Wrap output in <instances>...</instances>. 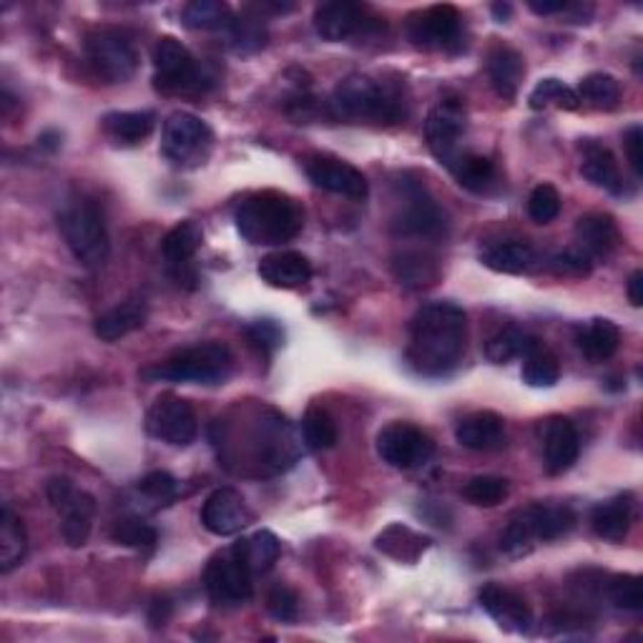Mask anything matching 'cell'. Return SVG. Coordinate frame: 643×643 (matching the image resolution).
<instances>
[{
  "mask_svg": "<svg viewBox=\"0 0 643 643\" xmlns=\"http://www.w3.org/2000/svg\"><path fill=\"white\" fill-rule=\"evenodd\" d=\"M237 231L255 247H277L292 241L304 227L300 204L287 194L265 189L251 191L235 209Z\"/></svg>",
  "mask_w": 643,
  "mask_h": 643,
  "instance_id": "obj_3",
  "label": "cell"
},
{
  "mask_svg": "<svg viewBox=\"0 0 643 643\" xmlns=\"http://www.w3.org/2000/svg\"><path fill=\"white\" fill-rule=\"evenodd\" d=\"M377 551L385 553L390 558H395V561H403V563H415L417 558H421L427 546H431V538H425L421 533H415V530H409L407 526H390L382 530L375 540Z\"/></svg>",
  "mask_w": 643,
  "mask_h": 643,
  "instance_id": "obj_34",
  "label": "cell"
},
{
  "mask_svg": "<svg viewBox=\"0 0 643 643\" xmlns=\"http://www.w3.org/2000/svg\"><path fill=\"white\" fill-rule=\"evenodd\" d=\"M104 132L118 144H142L154 132L156 114L154 111H114L101 121Z\"/></svg>",
  "mask_w": 643,
  "mask_h": 643,
  "instance_id": "obj_31",
  "label": "cell"
},
{
  "mask_svg": "<svg viewBox=\"0 0 643 643\" xmlns=\"http://www.w3.org/2000/svg\"><path fill=\"white\" fill-rule=\"evenodd\" d=\"M304 172L310 176V182L320 189L330 194H340V197L365 201L370 194V184L357 166H352L342 158L334 156H312L307 158Z\"/></svg>",
  "mask_w": 643,
  "mask_h": 643,
  "instance_id": "obj_17",
  "label": "cell"
},
{
  "mask_svg": "<svg viewBox=\"0 0 643 643\" xmlns=\"http://www.w3.org/2000/svg\"><path fill=\"white\" fill-rule=\"evenodd\" d=\"M377 455L390 468L415 470L435 455L433 437L409 423H390L377 433Z\"/></svg>",
  "mask_w": 643,
  "mask_h": 643,
  "instance_id": "obj_11",
  "label": "cell"
},
{
  "mask_svg": "<svg viewBox=\"0 0 643 643\" xmlns=\"http://www.w3.org/2000/svg\"><path fill=\"white\" fill-rule=\"evenodd\" d=\"M184 25L191 28V31H221L227 33L231 23H235V13L227 3H219V0H191L189 6L184 8Z\"/></svg>",
  "mask_w": 643,
  "mask_h": 643,
  "instance_id": "obj_37",
  "label": "cell"
},
{
  "mask_svg": "<svg viewBox=\"0 0 643 643\" xmlns=\"http://www.w3.org/2000/svg\"><path fill=\"white\" fill-rule=\"evenodd\" d=\"M53 510L61 516V533L71 548H83L89 543L96 500L86 490H79L69 478H53L45 486Z\"/></svg>",
  "mask_w": 643,
  "mask_h": 643,
  "instance_id": "obj_10",
  "label": "cell"
},
{
  "mask_svg": "<svg viewBox=\"0 0 643 643\" xmlns=\"http://www.w3.org/2000/svg\"><path fill=\"white\" fill-rule=\"evenodd\" d=\"M235 370V355L221 342H201L176 350L164 362L142 370L146 382H194V385H221Z\"/></svg>",
  "mask_w": 643,
  "mask_h": 643,
  "instance_id": "obj_4",
  "label": "cell"
},
{
  "mask_svg": "<svg viewBox=\"0 0 643 643\" xmlns=\"http://www.w3.org/2000/svg\"><path fill=\"white\" fill-rule=\"evenodd\" d=\"M214 148V134L207 121L199 116L176 111L164 121L162 134V154L169 158L174 166L182 169H197L207 164V158Z\"/></svg>",
  "mask_w": 643,
  "mask_h": 643,
  "instance_id": "obj_7",
  "label": "cell"
},
{
  "mask_svg": "<svg viewBox=\"0 0 643 643\" xmlns=\"http://www.w3.org/2000/svg\"><path fill=\"white\" fill-rule=\"evenodd\" d=\"M538 342L540 340L533 338V334L508 328L498 332L496 338H490V342L486 344V357L492 365H508L512 360H523Z\"/></svg>",
  "mask_w": 643,
  "mask_h": 643,
  "instance_id": "obj_38",
  "label": "cell"
},
{
  "mask_svg": "<svg viewBox=\"0 0 643 643\" xmlns=\"http://www.w3.org/2000/svg\"><path fill=\"white\" fill-rule=\"evenodd\" d=\"M528 106L533 111H546V108L575 111L578 106H581V101H578V93L561 79H543L536 83L533 91H530Z\"/></svg>",
  "mask_w": 643,
  "mask_h": 643,
  "instance_id": "obj_40",
  "label": "cell"
},
{
  "mask_svg": "<svg viewBox=\"0 0 643 643\" xmlns=\"http://www.w3.org/2000/svg\"><path fill=\"white\" fill-rule=\"evenodd\" d=\"M526 76L523 55L510 45H496L488 53V79L500 98L512 101L518 96L520 81Z\"/></svg>",
  "mask_w": 643,
  "mask_h": 643,
  "instance_id": "obj_25",
  "label": "cell"
},
{
  "mask_svg": "<svg viewBox=\"0 0 643 643\" xmlns=\"http://www.w3.org/2000/svg\"><path fill=\"white\" fill-rule=\"evenodd\" d=\"M395 231L415 239L440 237L445 231V214L431 197H425V191L415 189L407 194V207L395 219Z\"/></svg>",
  "mask_w": 643,
  "mask_h": 643,
  "instance_id": "obj_21",
  "label": "cell"
},
{
  "mask_svg": "<svg viewBox=\"0 0 643 643\" xmlns=\"http://www.w3.org/2000/svg\"><path fill=\"white\" fill-rule=\"evenodd\" d=\"M144 322L146 307L142 302H126L104 314H98L96 322H93V332H96V338L104 342H118L121 338H126V334L142 330Z\"/></svg>",
  "mask_w": 643,
  "mask_h": 643,
  "instance_id": "obj_30",
  "label": "cell"
},
{
  "mask_svg": "<svg viewBox=\"0 0 643 643\" xmlns=\"http://www.w3.org/2000/svg\"><path fill=\"white\" fill-rule=\"evenodd\" d=\"M204 585L209 599L217 605H245L255 589H251V573L239 561L235 551L217 553L204 571Z\"/></svg>",
  "mask_w": 643,
  "mask_h": 643,
  "instance_id": "obj_16",
  "label": "cell"
},
{
  "mask_svg": "<svg viewBox=\"0 0 643 643\" xmlns=\"http://www.w3.org/2000/svg\"><path fill=\"white\" fill-rule=\"evenodd\" d=\"M575 512L568 506H530L510 520L500 536V548L508 556H526L538 540H556L571 533Z\"/></svg>",
  "mask_w": 643,
  "mask_h": 643,
  "instance_id": "obj_6",
  "label": "cell"
},
{
  "mask_svg": "<svg viewBox=\"0 0 643 643\" xmlns=\"http://www.w3.org/2000/svg\"><path fill=\"white\" fill-rule=\"evenodd\" d=\"M111 540L118 546L136 548V551H146V548H154L158 533L152 523H146L144 518L138 516H124L118 518L114 526H111Z\"/></svg>",
  "mask_w": 643,
  "mask_h": 643,
  "instance_id": "obj_43",
  "label": "cell"
},
{
  "mask_svg": "<svg viewBox=\"0 0 643 643\" xmlns=\"http://www.w3.org/2000/svg\"><path fill=\"white\" fill-rule=\"evenodd\" d=\"M231 551H235L251 575H262L272 571L279 561V553H282V546H279L272 530H257V533L241 538Z\"/></svg>",
  "mask_w": 643,
  "mask_h": 643,
  "instance_id": "obj_28",
  "label": "cell"
},
{
  "mask_svg": "<svg viewBox=\"0 0 643 643\" xmlns=\"http://www.w3.org/2000/svg\"><path fill=\"white\" fill-rule=\"evenodd\" d=\"M548 267H551V272L558 277H589L593 272V259L573 247L551 257Z\"/></svg>",
  "mask_w": 643,
  "mask_h": 643,
  "instance_id": "obj_52",
  "label": "cell"
},
{
  "mask_svg": "<svg viewBox=\"0 0 643 643\" xmlns=\"http://www.w3.org/2000/svg\"><path fill=\"white\" fill-rule=\"evenodd\" d=\"M510 11H512V8L508 3H496V6H492V15L498 18V23H506Z\"/></svg>",
  "mask_w": 643,
  "mask_h": 643,
  "instance_id": "obj_57",
  "label": "cell"
},
{
  "mask_svg": "<svg viewBox=\"0 0 643 643\" xmlns=\"http://www.w3.org/2000/svg\"><path fill=\"white\" fill-rule=\"evenodd\" d=\"M581 152H583L581 174L585 176V179H589L593 186H599V189L619 194V197L621 194H626V189H623L619 164L609 148L595 142H585L581 144Z\"/></svg>",
  "mask_w": 643,
  "mask_h": 643,
  "instance_id": "obj_27",
  "label": "cell"
},
{
  "mask_svg": "<svg viewBox=\"0 0 643 643\" xmlns=\"http://www.w3.org/2000/svg\"><path fill=\"white\" fill-rule=\"evenodd\" d=\"M395 274L403 284L409 287H425L433 284L437 279V265L433 257L423 255V251H405L395 259Z\"/></svg>",
  "mask_w": 643,
  "mask_h": 643,
  "instance_id": "obj_45",
  "label": "cell"
},
{
  "mask_svg": "<svg viewBox=\"0 0 643 643\" xmlns=\"http://www.w3.org/2000/svg\"><path fill=\"white\" fill-rule=\"evenodd\" d=\"M314 31L330 43H342L360 35H372L380 31V21L370 15L367 6L352 3V0H332V3L317 6Z\"/></svg>",
  "mask_w": 643,
  "mask_h": 643,
  "instance_id": "obj_15",
  "label": "cell"
},
{
  "mask_svg": "<svg viewBox=\"0 0 643 643\" xmlns=\"http://www.w3.org/2000/svg\"><path fill=\"white\" fill-rule=\"evenodd\" d=\"M528 214L536 224H551L561 214V194L553 184H540L530 191Z\"/></svg>",
  "mask_w": 643,
  "mask_h": 643,
  "instance_id": "obj_49",
  "label": "cell"
},
{
  "mask_svg": "<svg viewBox=\"0 0 643 643\" xmlns=\"http://www.w3.org/2000/svg\"><path fill=\"white\" fill-rule=\"evenodd\" d=\"M450 174L455 176V182L470 194H488L492 186L498 184L496 164H492L488 156L480 154H460L453 162Z\"/></svg>",
  "mask_w": 643,
  "mask_h": 643,
  "instance_id": "obj_33",
  "label": "cell"
},
{
  "mask_svg": "<svg viewBox=\"0 0 643 643\" xmlns=\"http://www.w3.org/2000/svg\"><path fill=\"white\" fill-rule=\"evenodd\" d=\"M25 551L28 536L23 520L6 506L3 512H0V571L11 573L15 566H21Z\"/></svg>",
  "mask_w": 643,
  "mask_h": 643,
  "instance_id": "obj_35",
  "label": "cell"
},
{
  "mask_svg": "<svg viewBox=\"0 0 643 643\" xmlns=\"http://www.w3.org/2000/svg\"><path fill=\"white\" fill-rule=\"evenodd\" d=\"M478 601L500 629L512 633H528L530 626H533V611H530L528 601L520 593L506 589V585H483Z\"/></svg>",
  "mask_w": 643,
  "mask_h": 643,
  "instance_id": "obj_20",
  "label": "cell"
},
{
  "mask_svg": "<svg viewBox=\"0 0 643 643\" xmlns=\"http://www.w3.org/2000/svg\"><path fill=\"white\" fill-rule=\"evenodd\" d=\"M641 144H643V128L631 126L626 134H623V146H626L629 164L636 176H641Z\"/></svg>",
  "mask_w": 643,
  "mask_h": 643,
  "instance_id": "obj_53",
  "label": "cell"
},
{
  "mask_svg": "<svg viewBox=\"0 0 643 643\" xmlns=\"http://www.w3.org/2000/svg\"><path fill=\"white\" fill-rule=\"evenodd\" d=\"M169 613H172L169 601H154L152 613H148V621H152L154 629L166 626V621H169Z\"/></svg>",
  "mask_w": 643,
  "mask_h": 643,
  "instance_id": "obj_55",
  "label": "cell"
},
{
  "mask_svg": "<svg viewBox=\"0 0 643 643\" xmlns=\"http://www.w3.org/2000/svg\"><path fill=\"white\" fill-rule=\"evenodd\" d=\"M621 245L619 224L613 221L611 214L591 211L575 221V249H581L585 257L605 259L611 257Z\"/></svg>",
  "mask_w": 643,
  "mask_h": 643,
  "instance_id": "obj_23",
  "label": "cell"
},
{
  "mask_svg": "<svg viewBox=\"0 0 643 643\" xmlns=\"http://www.w3.org/2000/svg\"><path fill=\"white\" fill-rule=\"evenodd\" d=\"M631 518H633L631 496H616L593 508L591 528L599 538L611 540V543H621L631 530Z\"/></svg>",
  "mask_w": 643,
  "mask_h": 643,
  "instance_id": "obj_29",
  "label": "cell"
},
{
  "mask_svg": "<svg viewBox=\"0 0 643 643\" xmlns=\"http://www.w3.org/2000/svg\"><path fill=\"white\" fill-rule=\"evenodd\" d=\"M257 272L269 287L297 289L312 279V265L300 251H274L259 262Z\"/></svg>",
  "mask_w": 643,
  "mask_h": 643,
  "instance_id": "obj_24",
  "label": "cell"
},
{
  "mask_svg": "<svg viewBox=\"0 0 643 643\" xmlns=\"http://www.w3.org/2000/svg\"><path fill=\"white\" fill-rule=\"evenodd\" d=\"M578 101L589 104L595 111H613L621 101V86L611 73H589L578 83Z\"/></svg>",
  "mask_w": 643,
  "mask_h": 643,
  "instance_id": "obj_39",
  "label": "cell"
},
{
  "mask_svg": "<svg viewBox=\"0 0 643 643\" xmlns=\"http://www.w3.org/2000/svg\"><path fill=\"white\" fill-rule=\"evenodd\" d=\"M245 334H247V340H249L251 348L262 352L265 357H272L274 352L282 348V342H284V332L274 320L251 322L249 328L245 330Z\"/></svg>",
  "mask_w": 643,
  "mask_h": 643,
  "instance_id": "obj_50",
  "label": "cell"
},
{
  "mask_svg": "<svg viewBox=\"0 0 643 643\" xmlns=\"http://www.w3.org/2000/svg\"><path fill=\"white\" fill-rule=\"evenodd\" d=\"M330 116L352 124L393 126L407 116L405 93L390 81H380L362 73L342 79L328 101Z\"/></svg>",
  "mask_w": 643,
  "mask_h": 643,
  "instance_id": "obj_2",
  "label": "cell"
},
{
  "mask_svg": "<svg viewBox=\"0 0 643 643\" xmlns=\"http://www.w3.org/2000/svg\"><path fill=\"white\" fill-rule=\"evenodd\" d=\"M468 132V111L458 98H445L425 118V142L433 156L450 169L460 156V138Z\"/></svg>",
  "mask_w": 643,
  "mask_h": 643,
  "instance_id": "obj_12",
  "label": "cell"
},
{
  "mask_svg": "<svg viewBox=\"0 0 643 643\" xmlns=\"http://www.w3.org/2000/svg\"><path fill=\"white\" fill-rule=\"evenodd\" d=\"M510 486L506 478H498V475H475L463 486V498L473 502V506L480 508H496L502 500L508 498Z\"/></svg>",
  "mask_w": 643,
  "mask_h": 643,
  "instance_id": "obj_44",
  "label": "cell"
},
{
  "mask_svg": "<svg viewBox=\"0 0 643 643\" xmlns=\"http://www.w3.org/2000/svg\"><path fill=\"white\" fill-rule=\"evenodd\" d=\"M59 229L81 265L98 267L106 262L111 247L108 231L104 214H101L96 204L86 199L69 201L59 211Z\"/></svg>",
  "mask_w": 643,
  "mask_h": 643,
  "instance_id": "obj_5",
  "label": "cell"
},
{
  "mask_svg": "<svg viewBox=\"0 0 643 643\" xmlns=\"http://www.w3.org/2000/svg\"><path fill=\"white\" fill-rule=\"evenodd\" d=\"M204 241V231L197 221H182L162 239V255L172 267L182 269L197 255Z\"/></svg>",
  "mask_w": 643,
  "mask_h": 643,
  "instance_id": "obj_36",
  "label": "cell"
},
{
  "mask_svg": "<svg viewBox=\"0 0 643 643\" xmlns=\"http://www.w3.org/2000/svg\"><path fill=\"white\" fill-rule=\"evenodd\" d=\"M146 433L172 447H189L199 435L197 413L184 397L162 395L148 407Z\"/></svg>",
  "mask_w": 643,
  "mask_h": 643,
  "instance_id": "obj_13",
  "label": "cell"
},
{
  "mask_svg": "<svg viewBox=\"0 0 643 643\" xmlns=\"http://www.w3.org/2000/svg\"><path fill=\"white\" fill-rule=\"evenodd\" d=\"M86 59L106 83H124L138 69V51L132 35L121 28H96L86 35Z\"/></svg>",
  "mask_w": 643,
  "mask_h": 643,
  "instance_id": "obj_9",
  "label": "cell"
},
{
  "mask_svg": "<svg viewBox=\"0 0 643 643\" xmlns=\"http://www.w3.org/2000/svg\"><path fill=\"white\" fill-rule=\"evenodd\" d=\"M463 35V15L455 6H431L407 23V39L417 51H450Z\"/></svg>",
  "mask_w": 643,
  "mask_h": 643,
  "instance_id": "obj_14",
  "label": "cell"
},
{
  "mask_svg": "<svg viewBox=\"0 0 643 643\" xmlns=\"http://www.w3.org/2000/svg\"><path fill=\"white\" fill-rule=\"evenodd\" d=\"M154 89L166 96L182 93H199L204 89V76L197 59L174 35H162L154 45Z\"/></svg>",
  "mask_w": 643,
  "mask_h": 643,
  "instance_id": "obj_8",
  "label": "cell"
},
{
  "mask_svg": "<svg viewBox=\"0 0 643 643\" xmlns=\"http://www.w3.org/2000/svg\"><path fill=\"white\" fill-rule=\"evenodd\" d=\"M267 611L269 616L277 621L292 623L297 619V613H300V595L289 589V585H274L267 595Z\"/></svg>",
  "mask_w": 643,
  "mask_h": 643,
  "instance_id": "obj_51",
  "label": "cell"
},
{
  "mask_svg": "<svg viewBox=\"0 0 643 643\" xmlns=\"http://www.w3.org/2000/svg\"><path fill=\"white\" fill-rule=\"evenodd\" d=\"M528 8L536 15H553V13H563L568 3L566 0H543V3H540V0H530Z\"/></svg>",
  "mask_w": 643,
  "mask_h": 643,
  "instance_id": "obj_54",
  "label": "cell"
},
{
  "mask_svg": "<svg viewBox=\"0 0 643 643\" xmlns=\"http://www.w3.org/2000/svg\"><path fill=\"white\" fill-rule=\"evenodd\" d=\"M605 595H609L611 603L621 611L639 613L643 609L641 578L633 573H616L605 578Z\"/></svg>",
  "mask_w": 643,
  "mask_h": 643,
  "instance_id": "obj_47",
  "label": "cell"
},
{
  "mask_svg": "<svg viewBox=\"0 0 643 643\" xmlns=\"http://www.w3.org/2000/svg\"><path fill=\"white\" fill-rule=\"evenodd\" d=\"M480 262L500 274H523L536 267L538 255L528 241H496L480 249Z\"/></svg>",
  "mask_w": 643,
  "mask_h": 643,
  "instance_id": "obj_26",
  "label": "cell"
},
{
  "mask_svg": "<svg viewBox=\"0 0 643 643\" xmlns=\"http://www.w3.org/2000/svg\"><path fill=\"white\" fill-rule=\"evenodd\" d=\"M251 523V510L241 492L235 488H219L204 500L201 526L214 536H237Z\"/></svg>",
  "mask_w": 643,
  "mask_h": 643,
  "instance_id": "obj_19",
  "label": "cell"
},
{
  "mask_svg": "<svg viewBox=\"0 0 643 643\" xmlns=\"http://www.w3.org/2000/svg\"><path fill=\"white\" fill-rule=\"evenodd\" d=\"M136 492L152 508H164L179 496V483H176L172 473L154 470L136 483Z\"/></svg>",
  "mask_w": 643,
  "mask_h": 643,
  "instance_id": "obj_46",
  "label": "cell"
},
{
  "mask_svg": "<svg viewBox=\"0 0 643 643\" xmlns=\"http://www.w3.org/2000/svg\"><path fill=\"white\" fill-rule=\"evenodd\" d=\"M558 377H561L558 357L543 342H538L523 357V382L530 387H553Z\"/></svg>",
  "mask_w": 643,
  "mask_h": 643,
  "instance_id": "obj_41",
  "label": "cell"
},
{
  "mask_svg": "<svg viewBox=\"0 0 643 643\" xmlns=\"http://www.w3.org/2000/svg\"><path fill=\"white\" fill-rule=\"evenodd\" d=\"M468 348V314L455 302H427L409 324L407 365L423 377H445Z\"/></svg>",
  "mask_w": 643,
  "mask_h": 643,
  "instance_id": "obj_1",
  "label": "cell"
},
{
  "mask_svg": "<svg viewBox=\"0 0 643 643\" xmlns=\"http://www.w3.org/2000/svg\"><path fill=\"white\" fill-rule=\"evenodd\" d=\"M231 45H235V51L239 53H255L265 45L267 41V31H265V23L259 15H249V13H241L235 15V23L227 31Z\"/></svg>",
  "mask_w": 643,
  "mask_h": 643,
  "instance_id": "obj_48",
  "label": "cell"
},
{
  "mask_svg": "<svg viewBox=\"0 0 643 643\" xmlns=\"http://www.w3.org/2000/svg\"><path fill=\"white\" fill-rule=\"evenodd\" d=\"M455 440L475 453L500 450V447H506L508 443L506 421H502L500 415L490 413V409L470 413L455 425Z\"/></svg>",
  "mask_w": 643,
  "mask_h": 643,
  "instance_id": "obj_22",
  "label": "cell"
},
{
  "mask_svg": "<svg viewBox=\"0 0 643 643\" xmlns=\"http://www.w3.org/2000/svg\"><path fill=\"white\" fill-rule=\"evenodd\" d=\"M540 443H543V463L551 475H563L575 465L581 455V437L575 425L563 415L546 417L540 423Z\"/></svg>",
  "mask_w": 643,
  "mask_h": 643,
  "instance_id": "obj_18",
  "label": "cell"
},
{
  "mask_svg": "<svg viewBox=\"0 0 643 643\" xmlns=\"http://www.w3.org/2000/svg\"><path fill=\"white\" fill-rule=\"evenodd\" d=\"M629 302L633 307L643 304V272L641 269H636V272L629 277Z\"/></svg>",
  "mask_w": 643,
  "mask_h": 643,
  "instance_id": "obj_56",
  "label": "cell"
},
{
  "mask_svg": "<svg viewBox=\"0 0 643 643\" xmlns=\"http://www.w3.org/2000/svg\"><path fill=\"white\" fill-rule=\"evenodd\" d=\"M578 350L591 362H605L621 348V330L611 320H591L578 330Z\"/></svg>",
  "mask_w": 643,
  "mask_h": 643,
  "instance_id": "obj_32",
  "label": "cell"
},
{
  "mask_svg": "<svg viewBox=\"0 0 643 643\" xmlns=\"http://www.w3.org/2000/svg\"><path fill=\"white\" fill-rule=\"evenodd\" d=\"M302 437H304V445L310 447V450H330V447H334V443H338V437H340L338 423H334V417L328 413V409L314 405L304 413Z\"/></svg>",
  "mask_w": 643,
  "mask_h": 643,
  "instance_id": "obj_42",
  "label": "cell"
}]
</instances>
